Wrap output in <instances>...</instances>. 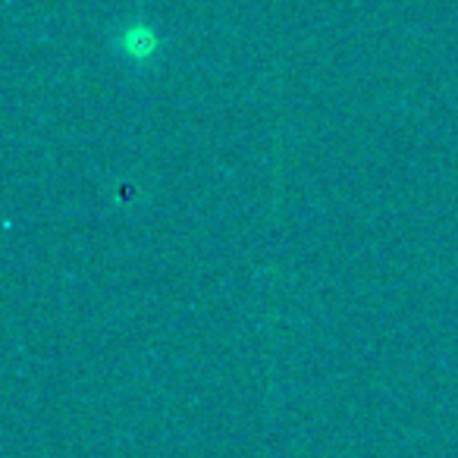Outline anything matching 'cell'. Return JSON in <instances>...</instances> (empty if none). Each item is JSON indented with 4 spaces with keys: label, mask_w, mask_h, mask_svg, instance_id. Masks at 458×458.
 <instances>
[{
    "label": "cell",
    "mask_w": 458,
    "mask_h": 458,
    "mask_svg": "<svg viewBox=\"0 0 458 458\" xmlns=\"http://www.w3.org/2000/svg\"><path fill=\"white\" fill-rule=\"evenodd\" d=\"M114 47L123 54L126 60H135V64H148L160 54V35L151 22H129L120 35H116Z\"/></svg>",
    "instance_id": "cell-1"
}]
</instances>
